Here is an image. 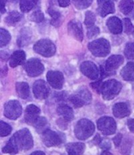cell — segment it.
Here are the masks:
<instances>
[{"mask_svg": "<svg viewBox=\"0 0 134 155\" xmlns=\"http://www.w3.org/2000/svg\"><path fill=\"white\" fill-rule=\"evenodd\" d=\"M46 78L49 84L52 87L56 89H62L64 85V75L61 71H49L46 74Z\"/></svg>", "mask_w": 134, "mask_h": 155, "instance_id": "7c38bea8", "label": "cell"}, {"mask_svg": "<svg viewBox=\"0 0 134 155\" xmlns=\"http://www.w3.org/2000/svg\"><path fill=\"white\" fill-rule=\"evenodd\" d=\"M100 155H113V154L110 153V152H108V151H107V150H105V151L103 152V153H101V154H100Z\"/></svg>", "mask_w": 134, "mask_h": 155, "instance_id": "bcb514c9", "label": "cell"}, {"mask_svg": "<svg viewBox=\"0 0 134 155\" xmlns=\"http://www.w3.org/2000/svg\"><path fill=\"white\" fill-rule=\"evenodd\" d=\"M19 150H28L33 147V139L30 131L28 129H23L13 135Z\"/></svg>", "mask_w": 134, "mask_h": 155, "instance_id": "277c9868", "label": "cell"}, {"mask_svg": "<svg viewBox=\"0 0 134 155\" xmlns=\"http://www.w3.org/2000/svg\"><path fill=\"white\" fill-rule=\"evenodd\" d=\"M21 113H22V107L19 101L10 100L5 104L4 115L7 118L15 120L21 116Z\"/></svg>", "mask_w": 134, "mask_h": 155, "instance_id": "52a82bcc", "label": "cell"}, {"mask_svg": "<svg viewBox=\"0 0 134 155\" xmlns=\"http://www.w3.org/2000/svg\"><path fill=\"white\" fill-rule=\"evenodd\" d=\"M94 124L88 119H81L78 121L75 128V135L79 140H84L89 138L94 133Z\"/></svg>", "mask_w": 134, "mask_h": 155, "instance_id": "7a4b0ae2", "label": "cell"}, {"mask_svg": "<svg viewBox=\"0 0 134 155\" xmlns=\"http://www.w3.org/2000/svg\"><path fill=\"white\" fill-rule=\"evenodd\" d=\"M9 1H10V2H17L18 0H9Z\"/></svg>", "mask_w": 134, "mask_h": 155, "instance_id": "7dc6e473", "label": "cell"}, {"mask_svg": "<svg viewBox=\"0 0 134 155\" xmlns=\"http://www.w3.org/2000/svg\"><path fill=\"white\" fill-rule=\"evenodd\" d=\"M26 58V54L22 50H17L13 53L10 59V65L12 68H16L18 65L24 64Z\"/></svg>", "mask_w": 134, "mask_h": 155, "instance_id": "44dd1931", "label": "cell"}, {"mask_svg": "<svg viewBox=\"0 0 134 155\" xmlns=\"http://www.w3.org/2000/svg\"><path fill=\"white\" fill-rule=\"evenodd\" d=\"M48 13H49V15L51 16L52 18H53L52 23H53L54 21H59L60 17H61V13H59L58 11H57L56 10H54V9H53V8H49V10H48Z\"/></svg>", "mask_w": 134, "mask_h": 155, "instance_id": "f35d334b", "label": "cell"}, {"mask_svg": "<svg viewBox=\"0 0 134 155\" xmlns=\"http://www.w3.org/2000/svg\"><path fill=\"white\" fill-rule=\"evenodd\" d=\"M66 150L68 153L75 155L82 154L85 150V144L82 143H72L66 146Z\"/></svg>", "mask_w": 134, "mask_h": 155, "instance_id": "603a6c76", "label": "cell"}, {"mask_svg": "<svg viewBox=\"0 0 134 155\" xmlns=\"http://www.w3.org/2000/svg\"><path fill=\"white\" fill-rule=\"evenodd\" d=\"M39 0H21L20 1V7H21V11L24 13H28L30 10H32Z\"/></svg>", "mask_w": 134, "mask_h": 155, "instance_id": "484cf974", "label": "cell"}, {"mask_svg": "<svg viewBox=\"0 0 134 155\" xmlns=\"http://www.w3.org/2000/svg\"><path fill=\"white\" fill-rule=\"evenodd\" d=\"M47 125V121L45 119V117H39L37 121L34 123V127L38 131H41V130H43V129Z\"/></svg>", "mask_w": 134, "mask_h": 155, "instance_id": "e575fe53", "label": "cell"}, {"mask_svg": "<svg viewBox=\"0 0 134 155\" xmlns=\"http://www.w3.org/2000/svg\"><path fill=\"white\" fill-rule=\"evenodd\" d=\"M127 125H128L129 129L132 132V133H134V118L133 119H129L127 122Z\"/></svg>", "mask_w": 134, "mask_h": 155, "instance_id": "7bdbcfd3", "label": "cell"}, {"mask_svg": "<svg viewBox=\"0 0 134 155\" xmlns=\"http://www.w3.org/2000/svg\"><path fill=\"white\" fill-rule=\"evenodd\" d=\"M10 41V35L7 31L3 28L0 29V46L3 47L4 45L9 43Z\"/></svg>", "mask_w": 134, "mask_h": 155, "instance_id": "f1b7e54d", "label": "cell"}, {"mask_svg": "<svg viewBox=\"0 0 134 155\" xmlns=\"http://www.w3.org/2000/svg\"><path fill=\"white\" fill-rule=\"evenodd\" d=\"M6 0H1V13H4L6 12L5 10V4H6Z\"/></svg>", "mask_w": 134, "mask_h": 155, "instance_id": "ee69618b", "label": "cell"}, {"mask_svg": "<svg viewBox=\"0 0 134 155\" xmlns=\"http://www.w3.org/2000/svg\"><path fill=\"white\" fill-rule=\"evenodd\" d=\"M31 38V35L29 33H28L25 30V32L21 33V35L18 37V39H17V43H18V45L20 46H24V45H27L28 42H29Z\"/></svg>", "mask_w": 134, "mask_h": 155, "instance_id": "d6a6232c", "label": "cell"}, {"mask_svg": "<svg viewBox=\"0 0 134 155\" xmlns=\"http://www.w3.org/2000/svg\"><path fill=\"white\" fill-rule=\"evenodd\" d=\"M122 85L117 80L111 79L102 82L100 93L104 100H112L115 98L121 91Z\"/></svg>", "mask_w": 134, "mask_h": 155, "instance_id": "6da1fadb", "label": "cell"}, {"mask_svg": "<svg viewBox=\"0 0 134 155\" xmlns=\"http://www.w3.org/2000/svg\"><path fill=\"white\" fill-rule=\"evenodd\" d=\"M25 69L28 76L36 77L42 74L44 71V66L38 59H30L25 64Z\"/></svg>", "mask_w": 134, "mask_h": 155, "instance_id": "30bf717a", "label": "cell"}, {"mask_svg": "<svg viewBox=\"0 0 134 155\" xmlns=\"http://www.w3.org/2000/svg\"><path fill=\"white\" fill-rule=\"evenodd\" d=\"M99 145H100V147L102 148V149L106 150H109L110 148H111V143H110L109 140H107V139L102 138V140H101V141H100Z\"/></svg>", "mask_w": 134, "mask_h": 155, "instance_id": "ab89813d", "label": "cell"}, {"mask_svg": "<svg viewBox=\"0 0 134 155\" xmlns=\"http://www.w3.org/2000/svg\"><path fill=\"white\" fill-rule=\"evenodd\" d=\"M97 128L104 135H112L116 131V123L110 117H100L97 121Z\"/></svg>", "mask_w": 134, "mask_h": 155, "instance_id": "9c48e42d", "label": "cell"}, {"mask_svg": "<svg viewBox=\"0 0 134 155\" xmlns=\"http://www.w3.org/2000/svg\"><path fill=\"white\" fill-rule=\"evenodd\" d=\"M123 22H124L125 32L126 33L127 35L132 34L134 32V28L132 26L130 20L129 19V18H125L123 20Z\"/></svg>", "mask_w": 134, "mask_h": 155, "instance_id": "8d00e7d4", "label": "cell"}, {"mask_svg": "<svg viewBox=\"0 0 134 155\" xmlns=\"http://www.w3.org/2000/svg\"><path fill=\"white\" fill-rule=\"evenodd\" d=\"M12 131V128L9 124L4 122V121H0V136H6L10 135Z\"/></svg>", "mask_w": 134, "mask_h": 155, "instance_id": "1f68e13d", "label": "cell"}, {"mask_svg": "<svg viewBox=\"0 0 134 155\" xmlns=\"http://www.w3.org/2000/svg\"><path fill=\"white\" fill-rule=\"evenodd\" d=\"M97 12L101 17L115 13V5L111 0H97Z\"/></svg>", "mask_w": 134, "mask_h": 155, "instance_id": "5bb4252c", "label": "cell"}, {"mask_svg": "<svg viewBox=\"0 0 134 155\" xmlns=\"http://www.w3.org/2000/svg\"><path fill=\"white\" fill-rule=\"evenodd\" d=\"M125 55L129 60L134 61V42H129L125 47Z\"/></svg>", "mask_w": 134, "mask_h": 155, "instance_id": "4dcf8cb0", "label": "cell"}, {"mask_svg": "<svg viewBox=\"0 0 134 155\" xmlns=\"http://www.w3.org/2000/svg\"><path fill=\"white\" fill-rule=\"evenodd\" d=\"M40 114V109L35 105L31 104L26 107L25 114V120L28 124L34 125V123L38 119Z\"/></svg>", "mask_w": 134, "mask_h": 155, "instance_id": "9a60e30c", "label": "cell"}, {"mask_svg": "<svg viewBox=\"0 0 134 155\" xmlns=\"http://www.w3.org/2000/svg\"><path fill=\"white\" fill-rule=\"evenodd\" d=\"M42 138V141L45 145L49 147L61 145L64 142L62 136L61 134L56 133L54 131L50 130V129H46V130L43 131Z\"/></svg>", "mask_w": 134, "mask_h": 155, "instance_id": "ba28073f", "label": "cell"}, {"mask_svg": "<svg viewBox=\"0 0 134 155\" xmlns=\"http://www.w3.org/2000/svg\"><path fill=\"white\" fill-rule=\"evenodd\" d=\"M68 155H75V154H72V153H68Z\"/></svg>", "mask_w": 134, "mask_h": 155, "instance_id": "c3c4849f", "label": "cell"}, {"mask_svg": "<svg viewBox=\"0 0 134 155\" xmlns=\"http://www.w3.org/2000/svg\"><path fill=\"white\" fill-rule=\"evenodd\" d=\"M68 33L72 35L74 38L77 39L78 41L82 42L83 40V32H82V27L81 24L78 21H70L68 23Z\"/></svg>", "mask_w": 134, "mask_h": 155, "instance_id": "2e32d148", "label": "cell"}, {"mask_svg": "<svg viewBox=\"0 0 134 155\" xmlns=\"http://www.w3.org/2000/svg\"><path fill=\"white\" fill-rule=\"evenodd\" d=\"M33 93L35 98L44 100L49 96V89L43 80H38L33 85Z\"/></svg>", "mask_w": 134, "mask_h": 155, "instance_id": "4fadbf2b", "label": "cell"}, {"mask_svg": "<svg viewBox=\"0 0 134 155\" xmlns=\"http://www.w3.org/2000/svg\"><path fill=\"white\" fill-rule=\"evenodd\" d=\"M133 35H134V32H133Z\"/></svg>", "mask_w": 134, "mask_h": 155, "instance_id": "681fc988", "label": "cell"}, {"mask_svg": "<svg viewBox=\"0 0 134 155\" xmlns=\"http://www.w3.org/2000/svg\"><path fill=\"white\" fill-rule=\"evenodd\" d=\"M107 26L112 33L115 35L121 34L122 31V23L117 17H112L107 21Z\"/></svg>", "mask_w": 134, "mask_h": 155, "instance_id": "d6986e66", "label": "cell"}, {"mask_svg": "<svg viewBox=\"0 0 134 155\" xmlns=\"http://www.w3.org/2000/svg\"><path fill=\"white\" fill-rule=\"evenodd\" d=\"M124 58L120 55H113L107 60L105 64V71L107 72L114 71L122 64Z\"/></svg>", "mask_w": 134, "mask_h": 155, "instance_id": "e0dca14e", "label": "cell"}, {"mask_svg": "<svg viewBox=\"0 0 134 155\" xmlns=\"http://www.w3.org/2000/svg\"><path fill=\"white\" fill-rule=\"evenodd\" d=\"M96 21V17L95 15L91 11H88L85 13V25H86L87 28H91L93 27Z\"/></svg>", "mask_w": 134, "mask_h": 155, "instance_id": "836d02e7", "label": "cell"}, {"mask_svg": "<svg viewBox=\"0 0 134 155\" xmlns=\"http://www.w3.org/2000/svg\"><path fill=\"white\" fill-rule=\"evenodd\" d=\"M58 114L62 117V119L66 121H71L74 118L73 110L66 104H61L59 105L57 109Z\"/></svg>", "mask_w": 134, "mask_h": 155, "instance_id": "ffe728a7", "label": "cell"}, {"mask_svg": "<svg viewBox=\"0 0 134 155\" xmlns=\"http://www.w3.org/2000/svg\"><path fill=\"white\" fill-rule=\"evenodd\" d=\"M16 90L21 99H28L30 96V89L28 84L26 82H17L16 84Z\"/></svg>", "mask_w": 134, "mask_h": 155, "instance_id": "cb8c5ba5", "label": "cell"}, {"mask_svg": "<svg viewBox=\"0 0 134 155\" xmlns=\"http://www.w3.org/2000/svg\"><path fill=\"white\" fill-rule=\"evenodd\" d=\"M80 70L83 74L92 80H96L100 77V71L96 65L91 61H85L80 66Z\"/></svg>", "mask_w": 134, "mask_h": 155, "instance_id": "8fae6325", "label": "cell"}, {"mask_svg": "<svg viewBox=\"0 0 134 155\" xmlns=\"http://www.w3.org/2000/svg\"><path fill=\"white\" fill-rule=\"evenodd\" d=\"M31 155H45L44 153V152L42 151H35V152H33Z\"/></svg>", "mask_w": 134, "mask_h": 155, "instance_id": "f6af8a7d", "label": "cell"}, {"mask_svg": "<svg viewBox=\"0 0 134 155\" xmlns=\"http://www.w3.org/2000/svg\"><path fill=\"white\" fill-rule=\"evenodd\" d=\"M22 18V15L17 11H12L10 12L6 18V22L9 25H13L19 22Z\"/></svg>", "mask_w": 134, "mask_h": 155, "instance_id": "83f0119b", "label": "cell"}, {"mask_svg": "<svg viewBox=\"0 0 134 155\" xmlns=\"http://www.w3.org/2000/svg\"><path fill=\"white\" fill-rule=\"evenodd\" d=\"M122 135L121 133H119L117 136H115V138L113 139V141H114V143H115V147H119L120 146V143H121V141H122Z\"/></svg>", "mask_w": 134, "mask_h": 155, "instance_id": "60d3db41", "label": "cell"}, {"mask_svg": "<svg viewBox=\"0 0 134 155\" xmlns=\"http://www.w3.org/2000/svg\"><path fill=\"white\" fill-rule=\"evenodd\" d=\"M88 48L93 55L98 57H106L111 51L109 42L104 38H100L89 42Z\"/></svg>", "mask_w": 134, "mask_h": 155, "instance_id": "3957f363", "label": "cell"}, {"mask_svg": "<svg viewBox=\"0 0 134 155\" xmlns=\"http://www.w3.org/2000/svg\"><path fill=\"white\" fill-rule=\"evenodd\" d=\"M34 50L43 57H50L56 53V46L50 40L41 39L35 44Z\"/></svg>", "mask_w": 134, "mask_h": 155, "instance_id": "8992f818", "label": "cell"}, {"mask_svg": "<svg viewBox=\"0 0 134 155\" xmlns=\"http://www.w3.org/2000/svg\"><path fill=\"white\" fill-rule=\"evenodd\" d=\"M121 76L126 81H134V63H128L121 71Z\"/></svg>", "mask_w": 134, "mask_h": 155, "instance_id": "7402d4cb", "label": "cell"}, {"mask_svg": "<svg viewBox=\"0 0 134 155\" xmlns=\"http://www.w3.org/2000/svg\"><path fill=\"white\" fill-rule=\"evenodd\" d=\"M72 1L75 6L79 10H83L89 7L93 2V0H72Z\"/></svg>", "mask_w": 134, "mask_h": 155, "instance_id": "f546056e", "label": "cell"}, {"mask_svg": "<svg viewBox=\"0 0 134 155\" xmlns=\"http://www.w3.org/2000/svg\"><path fill=\"white\" fill-rule=\"evenodd\" d=\"M133 8V2L132 0H122L119 2V9L124 14H128Z\"/></svg>", "mask_w": 134, "mask_h": 155, "instance_id": "4316f807", "label": "cell"}, {"mask_svg": "<svg viewBox=\"0 0 134 155\" xmlns=\"http://www.w3.org/2000/svg\"><path fill=\"white\" fill-rule=\"evenodd\" d=\"M18 151H19V148L17 147V143L13 138V136L10 139L6 145L2 148L3 153H10V154H16Z\"/></svg>", "mask_w": 134, "mask_h": 155, "instance_id": "d4e9b609", "label": "cell"}, {"mask_svg": "<svg viewBox=\"0 0 134 155\" xmlns=\"http://www.w3.org/2000/svg\"><path fill=\"white\" fill-rule=\"evenodd\" d=\"M57 2L61 7H66L70 4V0H57Z\"/></svg>", "mask_w": 134, "mask_h": 155, "instance_id": "b9f144b4", "label": "cell"}, {"mask_svg": "<svg viewBox=\"0 0 134 155\" xmlns=\"http://www.w3.org/2000/svg\"><path fill=\"white\" fill-rule=\"evenodd\" d=\"M113 114L116 117H127L130 114V108L126 103H118L113 107Z\"/></svg>", "mask_w": 134, "mask_h": 155, "instance_id": "ac0fdd59", "label": "cell"}, {"mask_svg": "<svg viewBox=\"0 0 134 155\" xmlns=\"http://www.w3.org/2000/svg\"><path fill=\"white\" fill-rule=\"evenodd\" d=\"M69 100L76 108H79L83 105L90 104L92 100V95L88 89L85 88H82L78 91L76 94L72 95L69 97Z\"/></svg>", "mask_w": 134, "mask_h": 155, "instance_id": "5b68a950", "label": "cell"}, {"mask_svg": "<svg viewBox=\"0 0 134 155\" xmlns=\"http://www.w3.org/2000/svg\"><path fill=\"white\" fill-rule=\"evenodd\" d=\"M31 20L37 23L42 22L44 20V14L41 10H36L31 15Z\"/></svg>", "mask_w": 134, "mask_h": 155, "instance_id": "d590c367", "label": "cell"}, {"mask_svg": "<svg viewBox=\"0 0 134 155\" xmlns=\"http://www.w3.org/2000/svg\"><path fill=\"white\" fill-rule=\"evenodd\" d=\"M88 31H87V36L89 38H92L95 36H96L100 32V30L97 27L93 26L91 28H88Z\"/></svg>", "mask_w": 134, "mask_h": 155, "instance_id": "74e56055", "label": "cell"}]
</instances>
